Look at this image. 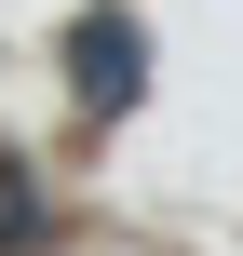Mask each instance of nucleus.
I'll use <instances>...</instances> for the list:
<instances>
[{
  "mask_svg": "<svg viewBox=\"0 0 243 256\" xmlns=\"http://www.w3.org/2000/svg\"><path fill=\"white\" fill-rule=\"evenodd\" d=\"M68 54H81V94H95V108H122V94H135V68H149V40H135V27H108V14H95Z\"/></svg>",
  "mask_w": 243,
  "mask_h": 256,
  "instance_id": "nucleus-1",
  "label": "nucleus"
}]
</instances>
